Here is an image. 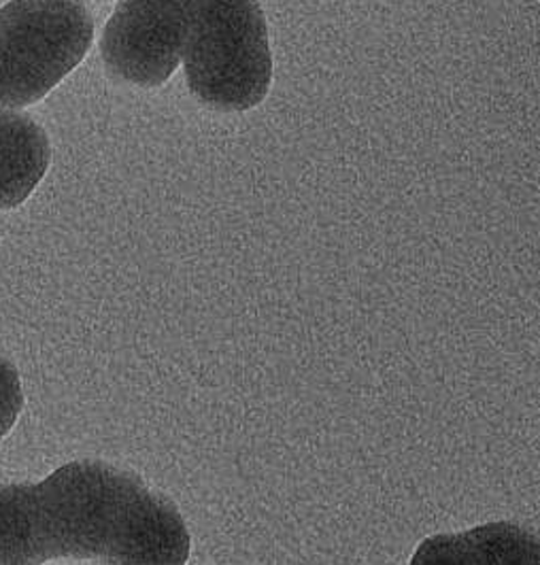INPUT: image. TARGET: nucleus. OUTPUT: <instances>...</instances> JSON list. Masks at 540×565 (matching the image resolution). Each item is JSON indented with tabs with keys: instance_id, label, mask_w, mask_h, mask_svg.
<instances>
[{
	"instance_id": "39448f33",
	"label": "nucleus",
	"mask_w": 540,
	"mask_h": 565,
	"mask_svg": "<svg viewBox=\"0 0 540 565\" xmlns=\"http://www.w3.org/2000/svg\"><path fill=\"white\" fill-rule=\"evenodd\" d=\"M52 162L45 130L29 115L0 111V211L27 202Z\"/></svg>"
},
{
	"instance_id": "f03ea898",
	"label": "nucleus",
	"mask_w": 540,
	"mask_h": 565,
	"mask_svg": "<svg viewBox=\"0 0 540 565\" xmlns=\"http://www.w3.org/2000/svg\"><path fill=\"white\" fill-rule=\"evenodd\" d=\"M172 66L190 92L218 111H250L273 84V54L260 0H179Z\"/></svg>"
},
{
	"instance_id": "f257e3e1",
	"label": "nucleus",
	"mask_w": 540,
	"mask_h": 565,
	"mask_svg": "<svg viewBox=\"0 0 540 565\" xmlns=\"http://www.w3.org/2000/svg\"><path fill=\"white\" fill-rule=\"evenodd\" d=\"M190 548L171 500L109 463L73 461L45 481L0 484V565H186Z\"/></svg>"
},
{
	"instance_id": "7ed1b4c3",
	"label": "nucleus",
	"mask_w": 540,
	"mask_h": 565,
	"mask_svg": "<svg viewBox=\"0 0 540 565\" xmlns=\"http://www.w3.org/2000/svg\"><path fill=\"white\" fill-rule=\"evenodd\" d=\"M94 39L80 0H11L0 9V111L39 103L73 73Z\"/></svg>"
},
{
	"instance_id": "20e7f679",
	"label": "nucleus",
	"mask_w": 540,
	"mask_h": 565,
	"mask_svg": "<svg viewBox=\"0 0 540 565\" xmlns=\"http://www.w3.org/2000/svg\"><path fill=\"white\" fill-rule=\"evenodd\" d=\"M411 565H540L539 536L509 521L487 523L426 537Z\"/></svg>"
},
{
	"instance_id": "423d86ee",
	"label": "nucleus",
	"mask_w": 540,
	"mask_h": 565,
	"mask_svg": "<svg viewBox=\"0 0 540 565\" xmlns=\"http://www.w3.org/2000/svg\"><path fill=\"white\" fill-rule=\"evenodd\" d=\"M24 406L20 372L9 360L0 358V440L13 429Z\"/></svg>"
}]
</instances>
